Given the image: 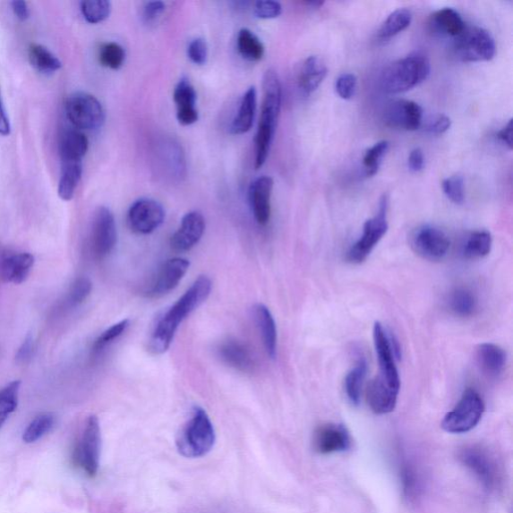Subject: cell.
<instances>
[{
	"mask_svg": "<svg viewBox=\"0 0 513 513\" xmlns=\"http://www.w3.org/2000/svg\"><path fill=\"white\" fill-rule=\"evenodd\" d=\"M212 282L207 276H200L159 319L149 342V348L154 355H163L171 347L175 335L184 319L190 316L209 298Z\"/></svg>",
	"mask_w": 513,
	"mask_h": 513,
	"instance_id": "6da1fadb",
	"label": "cell"
},
{
	"mask_svg": "<svg viewBox=\"0 0 513 513\" xmlns=\"http://www.w3.org/2000/svg\"><path fill=\"white\" fill-rule=\"evenodd\" d=\"M282 106V86L278 73L270 69L263 78V99L255 137V167H262L274 140Z\"/></svg>",
	"mask_w": 513,
	"mask_h": 513,
	"instance_id": "7a4b0ae2",
	"label": "cell"
},
{
	"mask_svg": "<svg viewBox=\"0 0 513 513\" xmlns=\"http://www.w3.org/2000/svg\"><path fill=\"white\" fill-rule=\"evenodd\" d=\"M431 72L429 58L424 54L414 53L387 66L381 87L386 94H401L426 81Z\"/></svg>",
	"mask_w": 513,
	"mask_h": 513,
	"instance_id": "3957f363",
	"label": "cell"
},
{
	"mask_svg": "<svg viewBox=\"0 0 513 513\" xmlns=\"http://www.w3.org/2000/svg\"><path fill=\"white\" fill-rule=\"evenodd\" d=\"M215 442V428L207 412L201 407L193 408L189 422L176 440L179 452L188 458L203 457L213 449Z\"/></svg>",
	"mask_w": 513,
	"mask_h": 513,
	"instance_id": "277c9868",
	"label": "cell"
},
{
	"mask_svg": "<svg viewBox=\"0 0 513 513\" xmlns=\"http://www.w3.org/2000/svg\"><path fill=\"white\" fill-rule=\"evenodd\" d=\"M100 453H102V432L98 418L90 415L73 449V464L88 476L95 477L99 467Z\"/></svg>",
	"mask_w": 513,
	"mask_h": 513,
	"instance_id": "5b68a950",
	"label": "cell"
},
{
	"mask_svg": "<svg viewBox=\"0 0 513 513\" xmlns=\"http://www.w3.org/2000/svg\"><path fill=\"white\" fill-rule=\"evenodd\" d=\"M484 412V402L474 389H467L447 415L444 416L441 427L443 431L453 433H466L481 423Z\"/></svg>",
	"mask_w": 513,
	"mask_h": 513,
	"instance_id": "8992f818",
	"label": "cell"
},
{
	"mask_svg": "<svg viewBox=\"0 0 513 513\" xmlns=\"http://www.w3.org/2000/svg\"><path fill=\"white\" fill-rule=\"evenodd\" d=\"M453 48L458 60L466 63L492 61L496 52L491 32L478 27H466L454 38Z\"/></svg>",
	"mask_w": 513,
	"mask_h": 513,
	"instance_id": "52a82bcc",
	"label": "cell"
},
{
	"mask_svg": "<svg viewBox=\"0 0 513 513\" xmlns=\"http://www.w3.org/2000/svg\"><path fill=\"white\" fill-rule=\"evenodd\" d=\"M387 211H389V199L383 196L380 200L378 213L366 221L363 226V232L355 245L349 249L346 259L351 264H361L372 254V252L378 245L387 231H389V221H387Z\"/></svg>",
	"mask_w": 513,
	"mask_h": 513,
	"instance_id": "ba28073f",
	"label": "cell"
},
{
	"mask_svg": "<svg viewBox=\"0 0 513 513\" xmlns=\"http://www.w3.org/2000/svg\"><path fill=\"white\" fill-rule=\"evenodd\" d=\"M65 112L74 127L80 131H95L102 128L106 120L102 104L87 92H77L67 98Z\"/></svg>",
	"mask_w": 513,
	"mask_h": 513,
	"instance_id": "9c48e42d",
	"label": "cell"
},
{
	"mask_svg": "<svg viewBox=\"0 0 513 513\" xmlns=\"http://www.w3.org/2000/svg\"><path fill=\"white\" fill-rule=\"evenodd\" d=\"M411 248L425 260L440 261L449 254L450 241L448 235L434 226L420 227L411 235Z\"/></svg>",
	"mask_w": 513,
	"mask_h": 513,
	"instance_id": "30bf717a",
	"label": "cell"
},
{
	"mask_svg": "<svg viewBox=\"0 0 513 513\" xmlns=\"http://www.w3.org/2000/svg\"><path fill=\"white\" fill-rule=\"evenodd\" d=\"M165 218V209L158 201L141 199L131 206L127 220L133 233L149 235L162 226Z\"/></svg>",
	"mask_w": 513,
	"mask_h": 513,
	"instance_id": "8fae6325",
	"label": "cell"
},
{
	"mask_svg": "<svg viewBox=\"0 0 513 513\" xmlns=\"http://www.w3.org/2000/svg\"><path fill=\"white\" fill-rule=\"evenodd\" d=\"M92 251L96 258L102 260L114 251L117 242V231L114 214L107 207L97 209L92 223Z\"/></svg>",
	"mask_w": 513,
	"mask_h": 513,
	"instance_id": "7c38bea8",
	"label": "cell"
},
{
	"mask_svg": "<svg viewBox=\"0 0 513 513\" xmlns=\"http://www.w3.org/2000/svg\"><path fill=\"white\" fill-rule=\"evenodd\" d=\"M189 268L190 262L187 259L173 258L166 261L146 289L145 295L149 298H158L170 293L178 287Z\"/></svg>",
	"mask_w": 513,
	"mask_h": 513,
	"instance_id": "4fadbf2b",
	"label": "cell"
},
{
	"mask_svg": "<svg viewBox=\"0 0 513 513\" xmlns=\"http://www.w3.org/2000/svg\"><path fill=\"white\" fill-rule=\"evenodd\" d=\"M423 117V107L407 99L394 100L384 112V122L389 127L408 132L422 127Z\"/></svg>",
	"mask_w": 513,
	"mask_h": 513,
	"instance_id": "5bb4252c",
	"label": "cell"
},
{
	"mask_svg": "<svg viewBox=\"0 0 513 513\" xmlns=\"http://www.w3.org/2000/svg\"><path fill=\"white\" fill-rule=\"evenodd\" d=\"M206 222L203 215L190 212L182 218L179 229L171 239V247L175 252H188L197 245L205 233Z\"/></svg>",
	"mask_w": 513,
	"mask_h": 513,
	"instance_id": "9a60e30c",
	"label": "cell"
},
{
	"mask_svg": "<svg viewBox=\"0 0 513 513\" xmlns=\"http://www.w3.org/2000/svg\"><path fill=\"white\" fill-rule=\"evenodd\" d=\"M274 181L271 176L263 175L252 182L248 196L249 203L256 222L265 226L271 218V196Z\"/></svg>",
	"mask_w": 513,
	"mask_h": 513,
	"instance_id": "2e32d148",
	"label": "cell"
},
{
	"mask_svg": "<svg viewBox=\"0 0 513 513\" xmlns=\"http://www.w3.org/2000/svg\"><path fill=\"white\" fill-rule=\"evenodd\" d=\"M352 440L347 428L342 424L328 423L317 429L313 439L314 449L321 454H332L351 449Z\"/></svg>",
	"mask_w": 513,
	"mask_h": 513,
	"instance_id": "e0dca14e",
	"label": "cell"
},
{
	"mask_svg": "<svg viewBox=\"0 0 513 513\" xmlns=\"http://www.w3.org/2000/svg\"><path fill=\"white\" fill-rule=\"evenodd\" d=\"M460 459L486 487L492 489L498 481V471L489 454L481 449L470 448L462 450Z\"/></svg>",
	"mask_w": 513,
	"mask_h": 513,
	"instance_id": "ac0fdd59",
	"label": "cell"
},
{
	"mask_svg": "<svg viewBox=\"0 0 513 513\" xmlns=\"http://www.w3.org/2000/svg\"><path fill=\"white\" fill-rule=\"evenodd\" d=\"M174 102L176 107V119L182 125H191L198 122L197 92L188 79H182L175 86Z\"/></svg>",
	"mask_w": 513,
	"mask_h": 513,
	"instance_id": "d6986e66",
	"label": "cell"
},
{
	"mask_svg": "<svg viewBox=\"0 0 513 513\" xmlns=\"http://www.w3.org/2000/svg\"><path fill=\"white\" fill-rule=\"evenodd\" d=\"M218 356L227 365L243 373L254 372L256 363L253 355L245 344L229 339L223 342L218 349Z\"/></svg>",
	"mask_w": 513,
	"mask_h": 513,
	"instance_id": "ffe728a7",
	"label": "cell"
},
{
	"mask_svg": "<svg viewBox=\"0 0 513 513\" xmlns=\"http://www.w3.org/2000/svg\"><path fill=\"white\" fill-rule=\"evenodd\" d=\"M33 265L35 257L31 254H13L0 262V275L5 282L19 285L28 279Z\"/></svg>",
	"mask_w": 513,
	"mask_h": 513,
	"instance_id": "44dd1931",
	"label": "cell"
},
{
	"mask_svg": "<svg viewBox=\"0 0 513 513\" xmlns=\"http://www.w3.org/2000/svg\"><path fill=\"white\" fill-rule=\"evenodd\" d=\"M476 359L482 372L492 378L499 377L507 365V353L499 345L483 343L476 350Z\"/></svg>",
	"mask_w": 513,
	"mask_h": 513,
	"instance_id": "7402d4cb",
	"label": "cell"
},
{
	"mask_svg": "<svg viewBox=\"0 0 513 513\" xmlns=\"http://www.w3.org/2000/svg\"><path fill=\"white\" fill-rule=\"evenodd\" d=\"M327 66L321 57L312 56L303 63L298 75V85L303 94L311 95L326 78Z\"/></svg>",
	"mask_w": 513,
	"mask_h": 513,
	"instance_id": "603a6c76",
	"label": "cell"
},
{
	"mask_svg": "<svg viewBox=\"0 0 513 513\" xmlns=\"http://www.w3.org/2000/svg\"><path fill=\"white\" fill-rule=\"evenodd\" d=\"M431 27L443 37L457 38L464 32L466 25L458 12L447 7L432 14Z\"/></svg>",
	"mask_w": 513,
	"mask_h": 513,
	"instance_id": "cb8c5ba5",
	"label": "cell"
},
{
	"mask_svg": "<svg viewBox=\"0 0 513 513\" xmlns=\"http://www.w3.org/2000/svg\"><path fill=\"white\" fill-rule=\"evenodd\" d=\"M254 315L259 332L262 336L267 355L274 359L277 355L278 334H277L276 322L271 311L263 304H257L254 307Z\"/></svg>",
	"mask_w": 513,
	"mask_h": 513,
	"instance_id": "d4e9b609",
	"label": "cell"
},
{
	"mask_svg": "<svg viewBox=\"0 0 513 513\" xmlns=\"http://www.w3.org/2000/svg\"><path fill=\"white\" fill-rule=\"evenodd\" d=\"M257 111V90L255 87H251L244 94L237 115L231 124L233 134H243L248 133L253 127Z\"/></svg>",
	"mask_w": 513,
	"mask_h": 513,
	"instance_id": "484cf974",
	"label": "cell"
},
{
	"mask_svg": "<svg viewBox=\"0 0 513 513\" xmlns=\"http://www.w3.org/2000/svg\"><path fill=\"white\" fill-rule=\"evenodd\" d=\"M88 149L89 140L80 130H70L64 133L60 145L63 162H81Z\"/></svg>",
	"mask_w": 513,
	"mask_h": 513,
	"instance_id": "4316f807",
	"label": "cell"
},
{
	"mask_svg": "<svg viewBox=\"0 0 513 513\" xmlns=\"http://www.w3.org/2000/svg\"><path fill=\"white\" fill-rule=\"evenodd\" d=\"M492 237L490 232L475 231L470 233L462 244V255L469 260L483 259L491 253Z\"/></svg>",
	"mask_w": 513,
	"mask_h": 513,
	"instance_id": "83f0119b",
	"label": "cell"
},
{
	"mask_svg": "<svg viewBox=\"0 0 513 513\" xmlns=\"http://www.w3.org/2000/svg\"><path fill=\"white\" fill-rule=\"evenodd\" d=\"M63 170L58 183V196L71 201L77 191L82 175L81 162H63Z\"/></svg>",
	"mask_w": 513,
	"mask_h": 513,
	"instance_id": "f1b7e54d",
	"label": "cell"
},
{
	"mask_svg": "<svg viewBox=\"0 0 513 513\" xmlns=\"http://www.w3.org/2000/svg\"><path fill=\"white\" fill-rule=\"evenodd\" d=\"M366 374V361L360 359L345 378V391L352 405L358 406L360 403Z\"/></svg>",
	"mask_w": 513,
	"mask_h": 513,
	"instance_id": "f546056e",
	"label": "cell"
},
{
	"mask_svg": "<svg viewBox=\"0 0 513 513\" xmlns=\"http://www.w3.org/2000/svg\"><path fill=\"white\" fill-rule=\"evenodd\" d=\"M237 47L242 57L249 62H259L262 60L265 54L262 41L248 29H242L239 31Z\"/></svg>",
	"mask_w": 513,
	"mask_h": 513,
	"instance_id": "4dcf8cb0",
	"label": "cell"
},
{
	"mask_svg": "<svg viewBox=\"0 0 513 513\" xmlns=\"http://www.w3.org/2000/svg\"><path fill=\"white\" fill-rule=\"evenodd\" d=\"M29 57L31 65L41 73H54L62 69L61 61L44 46L31 45Z\"/></svg>",
	"mask_w": 513,
	"mask_h": 513,
	"instance_id": "1f68e13d",
	"label": "cell"
},
{
	"mask_svg": "<svg viewBox=\"0 0 513 513\" xmlns=\"http://www.w3.org/2000/svg\"><path fill=\"white\" fill-rule=\"evenodd\" d=\"M412 21V13L406 8L393 12L378 30V38L387 40L406 30Z\"/></svg>",
	"mask_w": 513,
	"mask_h": 513,
	"instance_id": "d6a6232c",
	"label": "cell"
},
{
	"mask_svg": "<svg viewBox=\"0 0 513 513\" xmlns=\"http://www.w3.org/2000/svg\"><path fill=\"white\" fill-rule=\"evenodd\" d=\"M449 305L452 313L458 317L467 318L475 315L477 310V300L473 292L459 288L450 294Z\"/></svg>",
	"mask_w": 513,
	"mask_h": 513,
	"instance_id": "836d02e7",
	"label": "cell"
},
{
	"mask_svg": "<svg viewBox=\"0 0 513 513\" xmlns=\"http://www.w3.org/2000/svg\"><path fill=\"white\" fill-rule=\"evenodd\" d=\"M21 382L15 380L0 389V429L19 406Z\"/></svg>",
	"mask_w": 513,
	"mask_h": 513,
	"instance_id": "e575fe53",
	"label": "cell"
},
{
	"mask_svg": "<svg viewBox=\"0 0 513 513\" xmlns=\"http://www.w3.org/2000/svg\"><path fill=\"white\" fill-rule=\"evenodd\" d=\"M56 423V417L52 414H41L38 415L25 429L22 440L25 443H35L43 439Z\"/></svg>",
	"mask_w": 513,
	"mask_h": 513,
	"instance_id": "d590c367",
	"label": "cell"
},
{
	"mask_svg": "<svg viewBox=\"0 0 513 513\" xmlns=\"http://www.w3.org/2000/svg\"><path fill=\"white\" fill-rule=\"evenodd\" d=\"M83 18L91 24L105 21L112 13V4L107 0H86L81 4Z\"/></svg>",
	"mask_w": 513,
	"mask_h": 513,
	"instance_id": "8d00e7d4",
	"label": "cell"
},
{
	"mask_svg": "<svg viewBox=\"0 0 513 513\" xmlns=\"http://www.w3.org/2000/svg\"><path fill=\"white\" fill-rule=\"evenodd\" d=\"M100 64L114 71L120 70L125 61L124 47L116 43H107L99 47Z\"/></svg>",
	"mask_w": 513,
	"mask_h": 513,
	"instance_id": "74e56055",
	"label": "cell"
},
{
	"mask_svg": "<svg viewBox=\"0 0 513 513\" xmlns=\"http://www.w3.org/2000/svg\"><path fill=\"white\" fill-rule=\"evenodd\" d=\"M389 141H381L367 150L363 158V167L367 176H372L380 171L382 159L389 151Z\"/></svg>",
	"mask_w": 513,
	"mask_h": 513,
	"instance_id": "f35d334b",
	"label": "cell"
},
{
	"mask_svg": "<svg viewBox=\"0 0 513 513\" xmlns=\"http://www.w3.org/2000/svg\"><path fill=\"white\" fill-rule=\"evenodd\" d=\"M130 326V321L128 319H124V321L109 327L102 335H99V338L96 340L94 344V347H92V351H94L95 355H98V353L102 352L107 345L113 343L115 339L120 338L121 336L127 331Z\"/></svg>",
	"mask_w": 513,
	"mask_h": 513,
	"instance_id": "ab89813d",
	"label": "cell"
},
{
	"mask_svg": "<svg viewBox=\"0 0 513 513\" xmlns=\"http://www.w3.org/2000/svg\"><path fill=\"white\" fill-rule=\"evenodd\" d=\"M442 189L454 204L461 205L465 201V180L461 175H456L445 179L442 183Z\"/></svg>",
	"mask_w": 513,
	"mask_h": 513,
	"instance_id": "60d3db41",
	"label": "cell"
},
{
	"mask_svg": "<svg viewBox=\"0 0 513 513\" xmlns=\"http://www.w3.org/2000/svg\"><path fill=\"white\" fill-rule=\"evenodd\" d=\"M92 290V283L87 277H81V278L74 281L69 294V302L71 306H78L85 302L90 295Z\"/></svg>",
	"mask_w": 513,
	"mask_h": 513,
	"instance_id": "b9f144b4",
	"label": "cell"
},
{
	"mask_svg": "<svg viewBox=\"0 0 513 513\" xmlns=\"http://www.w3.org/2000/svg\"><path fill=\"white\" fill-rule=\"evenodd\" d=\"M357 89V78L353 73H343L336 80L335 90L343 99H350L355 95Z\"/></svg>",
	"mask_w": 513,
	"mask_h": 513,
	"instance_id": "7bdbcfd3",
	"label": "cell"
},
{
	"mask_svg": "<svg viewBox=\"0 0 513 513\" xmlns=\"http://www.w3.org/2000/svg\"><path fill=\"white\" fill-rule=\"evenodd\" d=\"M254 13L261 20L276 19L282 13V5L273 0H261L255 4Z\"/></svg>",
	"mask_w": 513,
	"mask_h": 513,
	"instance_id": "ee69618b",
	"label": "cell"
},
{
	"mask_svg": "<svg viewBox=\"0 0 513 513\" xmlns=\"http://www.w3.org/2000/svg\"><path fill=\"white\" fill-rule=\"evenodd\" d=\"M190 60L198 65H204L208 61V46L203 38H196L191 41L188 47Z\"/></svg>",
	"mask_w": 513,
	"mask_h": 513,
	"instance_id": "f6af8a7d",
	"label": "cell"
},
{
	"mask_svg": "<svg viewBox=\"0 0 513 513\" xmlns=\"http://www.w3.org/2000/svg\"><path fill=\"white\" fill-rule=\"evenodd\" d=\"M451 127V120L448 115H439L433 117V120L429 122L426 130L429 133L435 134H441L448 132Z\"/></svg>",
	"mask_w": 513,
	"mask_h": 513,
	"instance_id": "bcb514c9",
	"label": "cell"
},
{
	"mask_svg": "<svg viewBox=\"0 0 513 513\" xmlns=\"http://www.w3.org/2000/svg\"><path fill=\"white\" fill-rule=\"evenodd\" d=\"M166 10V4L162 2H150L144 7V19L148 22H153L161 16Z\"/></svg>",
	"mask_w": 513,
	"mask_h": 513,
	"instance_id": "7dc6e473",
	"label": "cell"
},
{
	"mask_svg": "<svg viewBox=\"0 0 513 513\" xmlns=\"http://www.w3.org/2000/svg\"><path fill=\"white\" fill-rule=\"evenodd\" d=\"M32 352L33 338L31 334H29L21 345L18 353H16L15 359L21 364L27 363L31 359Z\"/></svg>",
	"mask_w": 513,
	"mask_h": 513,
	"instance_id": "c3c4849f",
	"label": "cell"
},
{
	"mask_svg": "<svg viewBox=\"0 0 513 513\" xmlns=\"http://www.w3.org/2000/svg\"><path fill=\"white\" fill-rule=\"evenodd\" d=\"M409 169L412 172H420L424 167V155L422 149L416 148L411 151L408 158Z\"/></svg>",
	"mask_w": 513,
	"mask_h": 513,
	"instance_id": "681fc988",
	"label": "cell"
},
{
	"mask_svg": "<svg viewBox=\"0 0 513 513\" xmlns=\"http://www.w3.org/2000/svg\"><path fill=\"white\" fill-rule=\"evenodd\" d=\"M512 120H510L504 127L496 134V138L509 150H512Z\"/></svg>",
	"mask_w": 513,
	"mask_h": 513,
	"instance_id": "f907efd6",
	"label": "cell"
},
{
	"mask_svg": "<svg viewBox=\"0 0 513 513\" xmlns=\"http://www.w3.org/2000/svg\"><path fill=\"white\" fill-rule=\"evenodd\" d=\"M11 131V122L6 115L2 95H0V134H2V136H10Z\"/></svg>",
	"mask_w": 513,
	"mask_h": 513,
	"instance_id": "816d5d0a",
	"label": "cell"
},
{
	"mask_svg": "<svg viewBox=\"0 0 513 513\" xmlns=\"http://www.w3.org/2000/svg\"><path fill=\"white\" fill-rule=\"evenodd\" d=\"M13 11L20 21H25L30 18V8L27 3L22 0L12 3Z\"/></svg>",
	"mask_w": 513,
	"mask_h": 513,
	"instance_id": "f5cc1de1",
	"label": "cell"
},
{
	"mask_svg": "<svg viewBox=\"0 0 513 513\" xmlns=\"http://www.w3.org/2000/svg\"><path fill=\"white\" fill-rule=\"evenodd\" d=\"M307 4L311 6H313V7H321L323 5L324 3H322V2H310Z\"/></svg>",
	"mask_w": 513,
	"mask_h": 513,
	"instance_id": "db71d44e",
	"label": "cell"
}]
</instances>
